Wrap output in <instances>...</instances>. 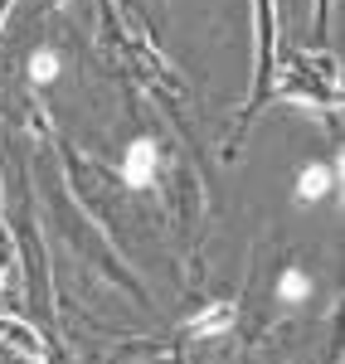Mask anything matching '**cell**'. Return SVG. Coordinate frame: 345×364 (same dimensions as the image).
<instances>
[{
    "mask_svg": "<svg viewBox=\"0 0 345 364\" xmlns=\"http://www.w3.org/2000/svg\"><path fill=\"white\" fill-rule=\"evenodd\" d=\"M156 166H161L156 141H132L127 146V161H122V180L132 190H146V185H156Z\"/></svg>",
    "mask_w": 345,
    "mask_h": 364,
    "instance_id": "obj_1",
    "label": "cell"
},
{
    "mask_svg": "<svg viewBox=\"0 0 345 364\" xmlns=\"http://www.w3.org/2000/svg\"><path fill=\"white\" fill-rule=\"evenodd\" d=\"M331 185H336V170L331 166H307L302 170V180H297V199H321V195H331Z\"/></svg>",
    "mask_w": 345,
    "mask_h": 364,
    "instance_id": "obj_2",
    "label": "cell"
},
{
    "mask_svg": "<svg viewBox=\"0 0 345 364\" xmlns=\"http://www.w3.org/2000/svg\"><path fill=\"white\" fill-rule=\"evenodd\" d=\"M58 68H63V63H58V54L54 49H34V58H29V83H54L58 78Z\"/></svg>",
    "mask_w": 345,
    "mask_h": 364,
    "instance_id": "obj_3",
    "label": "cell"
},
{
    "mask_svg": "<svg viewBox=\"0 0 345 364\" xmlns=\"http://www.w3.org/2000/svg\"><path fill=\"white\" fill-rule=\"evenodd\" d=\"M233 321V306H209L204 316H195L190 321V336H214V331H229Z\"/></svg>",
    "mask_w": 345,
    "mask_h": 364,
    "instance_id": "obj_4",
    "label": "cell"
},
{
    "mask_svg": "<svg viewBox=\"0 0 345 364\" xmlns=\"http://www.w3.org/2000/svg\"><path fill=\"white\" fill-rule=\"evenodd\" d=\"M307 291H312V282H307V272H297V267H287V272H282V282H277V296H282V301H302Z\"/></svg>",
    "mask_w": 345,
    "mask_h": 364,
    "instance_id": "obj_5",
    "label": "cell"
},
{
    "mask_svg": "<svg viewBox=\"0 0 345 364\" xmlns=\"http://www.w3.org/2000/svg\"><path fill=\"white\" fill-rule=\"evenodd\" d=\"M326 5H331V0H317V10H321V15H317V25H321V29H326Z\"/></svg>",
    "mask_w": 345,
    "mask_h": 364,
    "instance_id": "obj_6",
    "label": "cell"
}]
</instances>
